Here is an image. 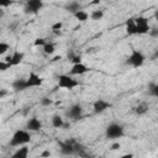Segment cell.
<instances>
[{
	"mask_svg": "<svg viewBox=\"0 0 158 158\" xmlns=\"http://www.w3.org/2000/svg\"><path fill=\"white\" fill-rule=\"evenodd\" d=\"M64 9H65L68 12L74 14V12H77V11H79V10H81V4H80L79 1H77V0H72V1H69L68 4L64 5Z\"/></svg>",
	"mask_w": 158,
	"mask_h": 158,
	"instance_id": "cell-15",
	"label": "cell"
},
{
	"mask_svg": "<svg viewBox=\"0 0 158 158\" xmlns=\"http://www.w3.org/2000/svg\"><path fill=\"white\" fill-rule=\"evenodd\" d=\"M28 151H30V148H28L26 144L20 146V148H17L16 152H14L12 157H14V158H26V157L28 156Z\"/></svg>",
	"mask_w": 158,
	"mask_h": 158,
	"instance_id": "cell-17",
	"label": "cell"
},
{
	"mask_svg": "<svg viewBox=\"0 0 158 158\" xmlns=\"http://www.w3.org/2000/svg\"><path fill=\"white\" fill-rule=\"evenodd\" d=\"M135 23H136V35H147L149 32V30H151L149 21L144 16L136 17L135 19Z\"/></svg>",
	"mask_w": 158,
	"mask_h": 158,
	"instance_id": "cell-5",
	"label": "cell"
},
{
	"mask_svg": "<svg viewBox=\"0 0 158 158\" xmlns=\"http://www.w3.org/2000/svg\"><path fill=\"white\" fill-rule=\"evenodd\" d=\"M77 139L70 138L67 141H58V146L60 149V153L64 156H72L74 154V142Z\"/></svg>",
	"mask_w": 158,
	"mask_h": 158,
	"instance_id": "cell-8",
	"label": "cell"
},
{
	"mask_svg": "<svg viewBox=\"0 0 158 158\" xmlns=\"http://www.w3.org/2000/svg\"><path fill=\"white\" fill-rule=\"evenodd\" d=\"M42 84H43V79H42L38 74H36L35 72L30 73L28 78L26 79L27 89H28V88H37V86H41Z\"/></svg>",
	"mask_w": 158,
	"mask_h": 158,
	"instance_id": "cell-10",
	"label": "cell"
},
{
	"mask_svg": "<svg viewBox=\"0 0 158 158\" xmlns=\"http://www.w3.org/2000/svg\"><path fill=\"white\" fill-rule=\"evenodd\" d=\"M12 89L16 90V91H22V90H26L27 89V85H26V79H22V78H17L12 81L11 84Z\"/></svg>",
	"mask_w": 158,
	"mask_h": 158,
	"instance_id": "cell-16",
	"label": "cell"
},
{
	"mask_svg": "<svg viewBox=\"0 0 158 158\" xmlns=\"http://www.w3.org/2000/svg\"><path fill=\"white\" fill-rule=\"evenodd\" d=\"M73 15H74V17H75L79 22H85V21L89 20V14H88L86 11H84V10H79V11L74 12Z\"/></svg>",
	"mask_w": 158,
	"mask_h": 158,
	"instance_id": "cell-20",
	"label": "cell"
},
{
	"mask_svg": "<svg viewBox=\"0 0 158 158\" xmlns=\"http://www.w3.org/2000/svg\"><path fill=\"white\" fill-rule=\"evenodd\" d=\"M63 123H64V120L62 118L60 115H54V116L52 117V126H53L54 128H62Z\"/></svg>",
	"mask_w": 158,
	"mask_h": 158,
	"instance_id": "cell-21",
	"label": "cell"
},
{
	"mask_svg": "<svg viewBox=\"0 0 158 158\" xmlns=\"http://www.w3.org/2000/svg\"><path fill=\"white\" fill-rule=\"evenodd\" d=\"M86 72H89V68L84 63H77L72 65V69L69 72V75H83Z\"/></svg>",
	"mask_w": 158,
	"mask_h": 158,
	"instance_id": "cell-13",
	"label": "cell"
},
{
	"mask_svg": "<svg viewBox=\"0 0 158 158\" xmlns=\"http://www.w3.org/2000/svg\"><path fill=\"white\" fill-rule=\"evenodd\" d=\"M10 49V44L6 42H0V56L5 54L7 51Z\"/></svg>",
	"mask_w": 158,
	"mask_h": 158,
	"instance_id": "cell-27",
	"label": "cell"
},
{
	"mask_svg": "<svg viewBox=\"0 0 158 158\" xmlns=\"http://www.w3.org/2000/svg\"><path fill=\"white\" fill-rule=\"evenodd\" d=\"M68 59L73 63V64H77V63H81V57L78 56V54H74L73 52H70V54L68 53Z\"/></svg>",
	"mask_w": 158,
	"mask_h": 158,
	"instance_id": "cell-25",
	"label": "cell"
},
{
	"mask_svg": "<svg viewBox=\"0 0 158 158\" xmlns=\"http://www.w3.org/2000/svg\"><path fill=\"white\" fill-rule=\"evenodd\" d=\"M120 148H121V144H120L118 142L112 143V144H111V147H110V149H111V151H117V149H120Z\"/></svg>",
	"mask_w": 158,
	"mask_h": 158,
	"instance_id": "cell-32",
	"label": "cell"
},
{
	"mask_svg": "<svg viewBox=\"0 0 158 158\" xmlns=\"http://www.w3.org/2000/svg\"><path fill=\"white\" fill-rule=\"evenodd\" d=\"M10 67H11V65H10L7 62H5V60L0 62V72H5V70H7Z\"/></svg>",
	"mask_w": 158,
	"mask_h": 158,
	"instance_id": "cell-30",
	"label": "cell"
},
{
	"mask_svg": "<svg viewBox=\"0 0 158 158\" xmlns=\"http://www.w3.org/2000/svg\"><path fill=\"white\" fill-rule=\"evenodd\" d=\"M57 85L62 89H68V90H72L74 88H77L79 85V81L77 79H74L72 75L69 74H60L58 77V83Z\"/></svg>",
	"mask_w": 158,
	"mask_h": 158,
	"instance_id": "cell-4",
	"label": "cell"
},
{
	"mask_svg": "<svg viewBox=\"0 0 158 158\" xmlns=\"http://www.w3.org/2000/svg\"><path fill=\"white\" fill-rule=\"evenodd\" d=\"M43 52L48 56L53 54L56 52V44L53 42H46V44L43 46Z\"/></svg>",
	"mask_w": 158,
	"mask_h": 158,
	"instance_id": "cell-22",
	"label": "cell"
},
{
	"mask_svg": "<svg viewBox=\"0 0 158 158\" xmlns=\"http://www.w3.org/2000/svg\"><path fill=\"white\" fill-rule=\"evenodd\" d=\"M111 106H112L111 102H109V101H106V100H104V99H98V100H95L94 104H93V111H94V114L100 115V114L105 112L107 109H110Z\"/></svg>",
	"mask_w": 158,
	"mask_h": 158,
	"instance_id": "cell-9",
	"label": "cell"
},
{
	"mask_svg": "<svg viewBox=\"0 0 158 158\" xmlns=\"http://www.w3.org/2000/svg\"><path fill=\"white\" fill-rule=\"evenodd\" d=\"M144 60H146V56H144L141 51L133 48V49L131 51V54L128 56L126 63L130 64V65L133 67V68H139V67L143 65Z\"/></svg>",
	"mask_w": 158,
	"mask_h": 158,
	"instance_id": "cell-3",
	"label": "cell"
},
{
	"mask_svg": "<svg viewBox=\"0 0 158 158\" xmlns=\"http://www.w3.org/2000/svg\"><path fill=\"white\" fill-rule=\"evenodd\" d=\"M46 42H47V41H46L44 38H42V37H38V38H36V40H35L33 44H35L36 47H40V46H41V47H43V46L46 44Z\"/></svg>",
	"mask_w": 158,
	"mask_h": 158,
	"instance_id": "cell-29",
	"label": "cell"
},
{
	"mask_svg": "<svg viewBox=\"0 0 158 158\" xmlns=\"http://www.w3.org/2000/svg\"><path fill=\"white\" fill-rule=\"evenodd\" d=\"M104 17V11L102 10H94V11H91V14H90V19L93 20V21H99V20H101Z\"/></svg>",
	"mask_w": 158,
	"mask_h": 158,
	"instance_id": "cell-24",
	"label": "cell"
},
{
	"mask_svg": "<svg viewBox=\"0 0 158 158\" xmlns=\"http://www.w3.org/2000/svg\"><path fill=\"white\" fill-rule=\"evenodd\" d=\"M130 157H133V154H125L123 158H130Z\"/></svg>",
	"mask_w": 158,
	"mask_h": 158,
	"instance_id": "cell-39",
	"label": "cell"
},
{
	"mask_svg": "<svg viewBox=\"0 0 158 158\" xmlns=\"http://www.w3.org/2000/svg\"><path fill=\"white\" fill-rule=\"evenodd\" d=\"M30 141H31L30 131H27V130H17V131H15V133L12 135V137L10 139V146L11 147H20V146L30 143Z\"/></svg>",
	"mask_w": 158,
	"mask_h": 158,
	"instance_id": "cell-1",
	"label": "cell"
},
{
	"mask_svg": "<svg viewBox=\"0 0 158 158\" xmlns=\"http://www.w3.org/2000/svg\"><path fill=\"white\" fill-rule=\"evenodd\" d=\"M42 128V122L38 117H31L28 118V121L26 122V130L30 132H37Z\"/></svg>",
	"mask_w": 158,
	"mask_h": 158,
	"instance_id": "cell-12",
	"label": "cell"
},
{
	"mask_svg": "<svg viewBox=\"0 0 158 158\" xmlns=\"http://www.w3.org/2000/svg\"><path fill=\"white\" fill-rule=\"evenodd\" d=\"M148 94L151 96H154V98L158 96V85H157V83L152 81V83L148 84Z\"/></svg>",
	"mask_w": 158,
	"mask_h": 158,
	"instance_id": "cell-23",
	"label": "cell"
},
{
	"mask_svg": "<svg viewBox=\"0 0 158 158\" xmlns=\"http://www.w3.org/2000/svg\"><path fill=\"white\" fill-rule=\"evenodd\" d=\"M49 156H51V152H49V151H47V149H46V151H43V152L40 154V157H49Z\"/></svg>",
	"mask_w": 158,
	"mask_h": 158,
	"instance_id": "cell-34",
	"label": "cell"
},
{
	"mask_svg": "<svg viewBox=\"0 0 158 158\" xmlns=\"http://www.w3.org/2000/svg\"><path fill=\"white\" fill-rule=\"evenodd\" d=\"M148 109H149V105H148L146 101H143V102H139L136 107H133V111H135L136 115L142 116V115H144V114L148 111Z\"/></svg>",
	"mask_w": 158,
	"mask_h": 158,
	"instance_id": "cell-18",
	"label": "cell"
},
{
	"mask_svg": "<svg viewBox=\"0 0 158 158\" xmlns=\"http://www.w3.org/2000/svg\"><path fill=\"white\" fill-rule=\"evenodd\" d=\"M74 154H78L80 157H86L88 156L86 152H85V147L81 143H79L78 141L74 142Z\"/></svg>",
	"mask_w": 158,
	"mask_h": 158,
	"instance_id": "cell-19",
	"label": "cell"
},
{
	"mask_svg": "<svg viewBox=\"0 0 158 158\" xmlns=\"http://www.w3.org/2000/svg\"><path fill=\"white\" fill-rule=\"evenodd\" d=\"M12 4V0H0V9L1 7H9Z\"/></svg>",
	"mask_w": 158,
	"mask_h": 158,
	"instance_id": "cell-31",
	"label": "cell"
},
{
	"mask_svg": "<svg viewBox=\"0 0 158 158\" xmlns=\"http://www.w3.org/2000/svg\"><path fill=\"white\" fill-rule=\"evenodd\" d=\"M123 135H125V128L122 125L117 122L109 123L105 130V136L107 139H117V138L123 137Z\"/></svg>",
	"mask_w": 158,
	"mask_h": 158,
	"instance_id": "cell-2",
	"label": "cell"
},
{
	"mask_svg": "<svg viewBox=\"0 0 158 158\" xmlns=\"http://www.w3.org/2000/svg\"><path fill=\"white\" fill-rule=\"evenodd\" d=\"M43 7V0H26L25 2V14L36 15Z\"/></svg>",
	"mask_w": 158,
	"mask_h": 158,
	"instance_id": "cell-6",
	"label": "cell"
},
{
	"mask_svg": "<svg viewBox=\"0 0 158 158\" xmlns=\"http://www.w3.org/2000/svg\"><path fill=\"white\" fill-rule=\"evenodd\" d=\"M23 57H25V54H23V52H20V51H15L11 56H7L6 58H5V62H7L11 67H14V65H19L22 60H23Z\"/></svg>",
	"mask_w": 158,
	"mask_h": 158,
	"instance_id": "cell-11",
	"label": "cell"
},
{
	"mask_svg": "<svg viewBox=\"0 0 158 158\" xmlns=\"http://www.w3.org/2000/svg\"><path fill=\"white\" fill-rule=\"evenodd\" d=\"M101 0H93L91 2H90V5H96V4H99Z\"/></svg>",
	"mask_w": 158,
	"mask_h": 158,
	"instance_id": "cell-36",
	"label": "cell"
},
{
	"mask_svg": "<svg viewBox=\"0 0 158 158\" xmlns=\"http://www.w3.org/2000/svg\"><path fill=\"white\" fill-rule=\"evenodd\" d=\"M5 94H6V90H4V89H2V90L0 91V98H1V96H4Z\"/></svg>",
	"mask_w": 158,
	"mask_h": 158,
	"instance_id": "cell-38",
	"label": "cell"
},
{
	"mask_svg": "<svg viewBox=\"0 0 158 158\" xmlns=\"http://www.w3.org/2000/svg\"><path fill=\"white\" fill-rule=\"evenodd\" d=\"M148 33H151L152 36H154V37H157V36H158V30H157L156 27H154V28H151Z\"/></svg>",
	"mask_w": 158,
	"mask_h": 158,
	"instance_id": "cell-33",
	"label": "cell"
},
{
	"mask_svg": "<svg viewBox=\"0 0 158 158\" xmlns=\"http://www.w3.org/2000/svg\"><path fill=\"white\" fill-rule=\"evenodd\" d=\"M40 104H41L42 106L47 107V106H51V105L53 104V100H52L51 98H48V96H43V98H41V100H40Z\"/></svg>",
	"mask_w": 158,
	"mask_h": 158,
	"instance_id": "cell-26",
	"label": "cell"
},
{
	"mask_svg": "<svg viewBox=\"0 0 158 158\" xmlns=\"http://www.w3.org/2000/svg\"><path fill=\"white\" fill-rule=\"evenodd\" d=\"M83 112H84L83 111V106L80 104H74L67 110L65 115H67L68 118H70L73 121H78V120H80L83 117Z\"/></svg>",
	"mask_w": 158,
	"mask_h": 158,
	"instance_id": "cell-7",
	"label": "cell"
},
{
	"mask_svg": "<svg viewBox=\"0 0 158 158\" xmlns=\"http://www.w3.org/2000/svg\"><path fill=\"white\" fill-rule=\"evenodd\" d=\"M125 31L128 36H133L136 35V23H135V19L133 17H128L125 22Z\"/></svg>",
	"mask_w": 158,
	"mask_h": 158,
	"instance_id": "cell-14",
	"label": "cell"
},
{
	"mask_svg": "<svg viewBox=\"0 0 158 158\" xmlns=\"http://www.w3.org/2000/svg\"><path fill=\"white\" fill-rule=\"evenodd\" d=\"M69 127H70V123H69V122H65V121H64V123H63L62 128H64V130H68Z\"/></svg>",
	"mask_w": 158,
	"mask_h": 158,
	"instance_id": "cell-35",
	"label": "cell"
},
{
	"mask_svg": "<svg viewBox=\"0 0 158 158\" xmlns=\"http://www.w3.org/2000/svg\"><path fill=\"white\" fill-rule=\"evenodd\" d=\"M60 58H62V57H60V56H57V57H54V58H53V59H52V60H53V62H56V60H59V59H60Z\"/></svg>",
	"mask_w": 158,
	"mask_h": 158,
	"instance_id": "cell-37",
	"label": "cell"
},
{
	"mask_svg": "<svg viewBox=\"0 0 158 158\" xmlns=\"http://www.w3.org/2000/svg\"><path fill=\"white\" fill-rule=\"evenodd\" d=\"M62 28H63V22H62V21H57V22H54V23L51 26V30H52L53 32L60 31Z\"/></svg>",
	"mask_w": 158,
	"mask_h": 158,
	"instance_id": "cell-28",
	"label": "cell"
}]
</instances>
